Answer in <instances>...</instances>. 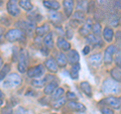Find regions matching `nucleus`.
<instances>
[{"label": "nucleus", "mask_w": 121, "mask_h": 114, "mask_svg": "<svg viewBox=\"0 0 121 114\" xmlns=\"http://www.w3.org/2000/svg\"><path fill=\"white\" fill-rule=\"evenodd\" d=\"M43 4L45 8L51 9V10H55V11H58L60 8V4L56 1V0H43Z\"/></svg>", "instance_id": "obj_17"}, {"label": "nucleus", "mask_w": 121, "mask_h": 114, "mask_svg": "<svg viewBox=\"0 0 121 114\" xmlns=\"http://www.w3.org/2000/svg\"><path fill=\"white\" fill-rule=\"evenodd\" d=\"M114 60H115V63H116V65H117V67L121 69V54L117 55V57H116Z\"/></svg>", "instance_id": "obj_44"}, {"label": "nucleus", "mask_w": 121, "mask_h": 114, "mask_svg": "<svg viewBox=\"0 0 121 114\" xmlns=\"http://www.w3.org/2000/svg\"><path fill=\"white\" fill-rule=\"evenodd\" d=\"M118 53V48L115 44H110L106 48V50L104 52V56H103V61L106 65H110L113 60H114V56L115 54Z\"/></svg>", "instance_id": "obj_5"}, {"label": "nucleus", "mask_w": 121, "mask_h": 114, "mask_svg": "<svg viewBox=\"0 0 121 114\" xmlns=\"http://www.w3.org/2000/svg\"><path fill=\"white\" fill-rule=\"evenodd\" d=\"M50 30H51L50 24H48V23H44L43 25L37 26L35 32V35L37 36H45L48 33H50Z\"/></svg>", "instance_id": "obj_16"}, {"label": "nucleus", "mask_w": 121, "mask_h": 114, "mask_svg": "<svg viewBox=\"0 0 121 114\" xmlns=\"http://www.w3.org/2000/svg\"><path fill=\"white\" fill-rule=\"evenodd\" d=\"M48 17H50V20L54 23L56 26L60 25L63 21V17H62V14L59 13L58 11H55V10H51L48 12Z\"/></svg>", "instance_id": "obj_12"}, {"label": "nucleus", "mask_w": 121, "mask_h": 114, "mask_svg": "<svg viewBox=\"0 0 121 114\" xmlns=\"http://www.w3.org/2000/svg\"><path fill=\"white\" fill-rule=\"evenodd\" d=\"M92 27H93V23H91L90 21L85 22V23L80 27V29H79V33H80L82 36L87 37L89 35H91V32H92Z\"/></svg>", "instance_id": "obj_15"}, {"label": "nucleus", "mask_w": 121, "mask_h": 114, "mask_svg": "<svg viewBox=\"0 0 121 114\" xmlns=\"http://www.w3.org/2000/svg\"><path fill=\"white\" fill-rule=\"evenodd\" d=\"M109 24L112 26H118L119 24V17L117 16L116 13H112L109 16Z\"/></svg>", "instance_id": "obj_35"}, {"label": "nucleus", "mask_w": 121, "mask_h": 114, "mask_svg": "<svg viewBox=\"0 0 121 114\" xmlns=\"http://www.w3.org/2000/svg\"><path fill=\"white\" fill-rule=\"evenodd\" d=\"M64 94H65V89H64L63 87H58V88L54 91V93L52 94V100L60 99V98H62L64 96Z\"/></svg>", "instance_id": "obj_29"}, {"label": "nucleus", "mask_w": 121, "mask_h": 114, "mask_svg": "<svg viewBox=\"0 0 121 114\" xmlns=\"http://www.w3.org/2000/svg\"><path fill=\"white\" fill-rule=\"evenodd\" d=\"M80 64H75V65H72V68L70 70V77L73 79V80H77L79 78V72H80Z\"/></svg>", "instance_id": "obj_27"}, {"label": "nucleus", "mask_w": 121, "mask_h": 114, "mask_svg": "<svg viewBox=\"0 0 121 114\" xmlns=\"http://www.w3.org/2000/svg\"><path fill=\"white\" fill-rule=\"evenodd\" d=\"M110 76L113 80H115L116 82L121 83V69L118 67H115L110 70Z\"/></svg>", "instance_id": "obj_26"}, {"label": "nucleus", "mask_w": 121, "mask_h": 114, "mask_svg": "<svg viewBox=\"0 0 121 114\" xmlns=\"http://www.w3.org/2000/svg\"><path fill=\"white\" fill-rule=\"evenodd\" d=\"M92 32L93 35H95L97 36H100L101 33L103 32V30H102V26L99 22H96V23L93 24V27H92Z\"/></svg>", "instance_id": "obj_33"}, {"label": "nucleus", "mask_w": 121, "mask_h": 114, "mask_svg": "<svg viewBox=\"0 0 121 114\" xmlns=\"http://www.w3.org/2000/svg\"><path fill=\"white\" fill-rule=\"evenodd\" d=\"M13 61H17V58H19V53H18L17 48H13V55H12Z\"/></svg>", "instance_id": "obj_42"}, {"label": "nucleus", "mask_w": 121, "mask_h": 114, "mask_svg": "<svg viewBox=\"0 0 121 114\" xmlns=\"http://www.w3.org/2000/svg\"><path fill=\"white\" fill-rule=\"evenodd\" d=\"M6 10L11 16H18L20 14V6L18 0H8L6 4Z\"/></svg>", "instance_id": "obj_7"}, {"label": "nucleus", "mask_w": 121, "mask_h": 114, "mask_svg": "<svg viewBox=\"0 0 121 114\" xmlns=\"http://www.w3.org/2000/svg\"><path fill=\"white\" fill-rule=\"evenodd\" d=\"M18 3H19V6L25 11H31L33 9L31 0H18Z\"/></svg>", "instance_id": "obj_28"}, {"label": "nucleus", "mask_w": 121, "mask_h": 114, "mask_svg": "<svg viewBox=\"0 0 121 114\" xmlns=\"http://www.w3.org/2000/svg\"><path fill=\"white\" fill-rule=\"evenodd\" d=\"M3 97H4V94H3V92L0 90V98H3Z\"/></svg>", "instance_id": "obj_49"}, {"label": "nucleus", "mask_w": 121, "mask_h": 114, "mask_svg": "<svg viewBox=\"0 0 121 114\" xmlns=\"http://www.w3.org/2000/svg\"><path fill=\"white\" fill-rule=\"evenodd\" d=\"M43 44L48 48V50H52V48H54L55 44H54V35H52V32L48 33L45 36H43Z\"/></svg>", "instance_id": "obj_23"}, {"label": "nucleus", "mask_w": 121, "mask_h": 114, "mask_svg": "<svg viewBox=\"0 0 121 114\" xmlns=\"http://www.w3.org/2000/svg\"><path fill=\"white\" fill-rule=\"evenodd\" d=\"M102 35H103V37L106 41L111 43L113 40V39H114V30H113L110 26H106V27L103 29Z\"/></svg>", "instance_id": "obj_21"}, {"label": "nucleus", "mask_w": 121, "mask_h": 114, "mask_svg": "<svg viewBox=\"0 0 121 114\" xmlns=\"http://www.w3.org/2000/svg\"><path fill=\"white\" fill-rule=\"evenodd\" d=\"M3 33H4V30H3V28L1 27V26H0V41H1V39H2Z\"/></svg>", "instance_id": "obj_47"}, {"label": "nucleus", "mask_w": 121, "mask_h": 114, "mask_svg": "<svg viewBox=\"0 0 121 114\" xmlns=\"http://www.w3.org/2000/svg\"><path fill=\"white\" fill-rule=\"evenodd\" d=\"M2 105H3V99L2 98H0V107H1Z\"/></svg>", "instance_id": "obj_50"}, {"label": "nucleus", "mask_w": 121, "mask_h": 114, "mask_svg": "<svg viewBox=\"0 0 121 114\" xmlns=\"http://www.w3.org/2000/svg\"><path fill=\"white\" fill-rule=\"evenodd\" d=\"M51 114H56V113H51Z\"/></svg>", "instance_id": "obj_51"}, {"label": "nucleus", "mask_w": 121, "mask_h": 114, "mask_svg": "<svg viewBox=\"0 0 121 114\" xmlns=\"http://www.w3.org/2000/svg\"><path fill=\"white\" fill-rule=\"evenodd\" d=\"M90 51H91L90 45H86V47H84V48H83V54H84V55H88L90 53Z\"/></svg>", "instance_id": "obj_46"}, {"label": "nucleus", "mask_w": 121, "mask_h": 114, "mask_svg": "<svg viewBox=\"0 0 121 114\" xmlns=\"http://www.w3.org/2000/svg\"><path fill=\"white\" fill-rule=\"evenodd\" d=\"M66 103H67V99L66 98H64V97H62V98H60V99H56V100L52 101V107L54 109H60V108H62Z\"/></svg>", "instance_id": "obj_31"}, {"label": "nucleus", "mask_w": 121, "mask_h": 114, "mask_svg": "<svg viewBox=\"0 0 121 114\" xmlns=\"http://www.w3.org/2000/svg\"><path fill=\"white\" fill-rule=\"evenodd\" d=\"M80 89L82 90V92L84 93L86 96H88L89 98H91V97L93 96V90H92V87H91L89 82H87V81L81 82Z\"/></svg>", "instance_id": "obj_19"}, {"label": "nucleus", "mask_w": 121, "mask_h": 114, "mask_svg": "<svg viewBox=\"0 0 121 114\" xmlns=\"http://www.w3.org/2000/svg\"><path fill=\"white\" fill-rule=\"evenodd\" d=\"M73 19L78 21V22H84L86 20V15H85V12L83 11H80V10H77L75 13H73Z\"/></svg>", "instance_id": "obj_30"}, {"label": "nucleus", "mask_w": 121, "mask_h": 114, "mask_svg": "<svg viewBox=\"0 0 121 114\" xmlns=\"http://www.w3.org/2000/svg\"><path fill=\"white\" fill-rule=\"evenodd\" d=\"M67 99H69V101H78V97L75 93L69 91V92L67 93Z\"/></svg>", "instance_id": "obj_36"}, {"label": "nucleus", "mask_w": 121, "mask_h": 114, "mask_svg": "<svg viewBox=\"0 0 121 114\" xmlns=\"http://www.w3.org/2000/svg\"><path fill=\"white\" fill-rule=\"evenodd\" d=\"M82 114H83V113H82Z\"/></svg>", "instance_id": "obj_52"}, {"label": "nucleus", "mask_w": 121, "mask_h": 114, "mask_svg": "<svg viewBox=\"0 0 121 114\" xmlns=\"http://www.w3.org/2000/svg\"><path fill=\"white\" fill-rule=\"evenodd\" d=\"M95 3H94V1H90L88 2V7H87V11H88L89 13H93L95 12Z\"/></svg>", "instance_id": "obj_38"}, {"label": "nucleus", "mask_w": 121, "mask_h": 114, "mask_svg": "<svg viewBox=\"0 0 121 114\" xmlns=\"http://www.w3.org/2000/svg\"><path fill=\"white\" fill-rule=\"evenodd\" d=\"M67 58H68V62L71 65H75V64H79L80 55L76 50H70L67 54Z\"/></svg>", "instance_id": "obj_14"}, {"label": "nucleus", "mask_w": 121, "mask_h": 114, "mask_svg": "<svg viewBox=\"0 0 121 114\" xmlns=\"http://www.w3.org/2000/svg\"><path fill=\"white\" fill-rule=\"evenodd\" d=\"M56 45L60 50H62L63 52H69L71 50V44L70 41H68L65 37L59 36L56 39Z\"/></svg>", "instance_id": "obj_13"}, {"label": "nucleus", "mask_w": 121, "mask_h": 114, "mask_svg": "<svg viewBox=\"0 0 121 114\" xmlns=\"http://www.w3.org/2000/svg\"><path fill=\"white\" fill-rule=\"evenodd\" d=\"M88 7V2L86 0H77V9L85 12Z\"/></svg>", "instance_id": "obj_34"}, {"label": "nucleus", "mask_w": 121, "mask_h": 114, "mask_svg": "<svg viewBox=\"0 0 121 114\" xmlns=\"http://www.w3.org/2000/svg\"><path fill=\"white\" fill-rule=\"evenodd\" d=\"M63 7L67 17H71L74 13L75 0H63Z\"/></svg>", "instance_id": "obj_9"}, {"label": "nucleus", "mask_w": 121, "mask_h": 114, "mask_svg": "<svg viewBox=\"0 0 121 114\" xmlns=\"http://www.w3.org/2000/svg\"><path fill=\"white\" fill-rule=\"evenodd\" d=\"M112 4H113L114 9H116V10H120L121 9V0H113Z\"/></svg>", "instance_id": "obj_40"}, {"label": "nucleus", "mask_w": 121, "mask_h": 114, "mask_svg": "<svg viewBox=\"0 0 121 114\" xmlns=\"http://www.w3.org/2000/svg\"><path fill=\"white\" fill-rule=\"evenodd\" d=\"M44 67H45V69H48L51 73H56L59 70L58 63H56L55 58H48V59L45 60Z\"/></svg>", "instance_id": "obj_11"}, {"label": "nucleus", "mask_w": 121, "mask_h": 114, "mask_svg": "<svg viewBox=\"0 0 121 114\" xmlns=\"http://www.w3.org/2000/svg\"><path fill=\"white\" fill-rule=\"evenodd\" d=\"M2 67H3V60H2L1 57H0V70H1Z\"/></svg>", "instance_id": "obj_48"}, {"label": "nucleus", "mask_w": 121, "mask_h": 114, "mask_svg": "<svg viewBox=\"0 0 121 114\" xmlns=\"http://www.w3.org/2000/svg\"><path fill=\"white\" fill-rule=\"evenodd\" d=\"M102 92L109 95H116L121 91V86L118 82H116L113 79H105L102 83Z\"/></svg>", "instance_id": "obj_1"}, {"label": "nucleus", "mask_w": 121, "mask_h": 114, "mask_svg": "<svg viewBox=\"0 0 121 114\" xmlns=\"http://www.w3.org/2000/svg\"><path fill=\"white\" fill-rule=\"evenodd\" d=\"M14 114H28V111L26 110L24 107H22V106H19V107H17V109L15 110Z\"/></svg>", "instance_id": "obj_39"}, {"label": "nucleus", "mask_w": 121, "mask_h": 114, "mask_svg": "<svg viewBox=\"0 0 121 114\" xmlns=\"http://www.w3.org/2000/svg\"><path fill=\"white\" fill-rule=\"evenodd\" d=\"M105 103L112 109H119L121 107V98L111 95V96L105 98Z\"/></svg>", "instance_id": "obj_8"}, {"label": "nucleus", "mask_w": 121, "mask_h": 114, "mask_svg": "<svg viewBox=\"0 0 121 114\" xmlns=\"http://www.w3.org/2000/svg\"><path fill=\"white\" fill-rule=\"evenodd\" d=\"M68 108L74 112H79V113H83L86 111V106L84 104L80 103L78 101H69L68 103Z\"/></svg>", "instance_id": "obj_10"}, {"label": "nucleus", "mask_w": 121, "mask_h": 114, "mask_svg": "<svg viewBox=\"0 0 121 114\" xmlns=\"http://www.w3.org/2000/svg\"><path fill=\"white\" fill-rule=\"evenodd\" d=\"M22 82L21 77L16 73H10L4 80L3 86L5 88H15V87L20 86Z\"/></svg>", "instance_id": "obj_3"}, {"label": "nucleus", "mask_w": 121, "mask_h": 114, "mask_svg": "<svg viewBox=\"0 0 121 114\" xmlns=\"http://www.w3.org/2000/svg\"><path fill=\"white\" fill-rule=\"evenodd\" d=\"M102 62H103V56H102L100 53H96V54L92 55L89 58V63L92 65V66L98 67Z\"/></svg>", "instance_id": "obj_20"}, {"label": "nucleus", "mask_w": 121, "mask_h": 114, "mask_svg": "<svg viewBox=\"0 0 121 114\" xmlns=\"http://www.w3.org/2000/svg\"><path fill=\"white\" fill-rule=\"evenodd\" d=\"M59 87V84L58 82L56 81H51L50 83H48V85L44 86V89H43V93L45 95H52V93H54V91Z\"/></svg>", "instance_id": "obj_22"}, {"label": "nucleus", "mask_w": 121, "mask_h": 114, "mask_svg": "<svg viewBox=\"0 0 121 114\" xmlns=\"http://www.w3.org/2000/svg\"><path fill=\"white\" fill-rule=\"evenodd\" d=\"M2 113H3V114H12V113H13V110H12V108H11V107L7 106V107L3 108Z\"/></svg>", "instance_id": "obj_43"}, {"label": "nucleus", "mask_w": 121, "mask_h": 114, "mask_svg": "<svg viewBox=\"0 0 121 114\" xmlns=\"http://www.w3.org/2000/svg\"><path fill=\"white\" fill-rule=\"evenodd\" d=\"M45 83H47V79L45 78H36L31 80V85L35 87V88H41V87L44 86Z\"/></svg>", "instance_id": "obj_32"}, {"label": "nucleus", "mask_w": 121, "mask_h": 114, "mask_svg": "<svg viewBox=\"0 0 121 114\" xmlns=\"http://www.w3.org/2000/svg\"><path fill=\"white\" fill-rule=\"evenodd\" d=\"M17 69L21 74L26 73L28 70V62H27V54L25 51L19 52V58H18Z\"/></svg>", "instance_id": "obj_6"}, {"label": "nucleus", "mask_w": 121, "mask_h": 114, "mask_svg": "<svg viewBox=\"0 0 121 114\" xmlns=\"http://www.w3.org/2000/svg\"><path fill=\"white\" fill-rule=\"evenodd\" d=\"M101 39H100V37L99 36H97L95 35H93V33H91V35H89L88 36L86 37V43L89 44H92V45H102L101 44Z\"/></svg>", "instance_id": "obj_24"}, {"label": "nucleus", "mask_w": 121, "mask_h": 114, "mask_svg": "<svg viewBox=\"0 0 121 114\" xmlns=\"http://www.w3.org/2000/svg\"><path fill=\"white\" fill-rule=\"evenodd\" d=\"M108 0H97V3L99 5H101V6H106L108 4Z\"/></svg>", "instance_id": "obj_45"}, {"label": "nucleus", "mask_w": 121, "mask_h": 114, "mask_svg": "<svg viewBox=\"0 0 121 114\" xmlns=\"http://www.w3.org/2000/svg\"><path fill=\"white\" fill-rule=\"evenodd\" d=\"M10 70H11V66L9 64H4L3 65V67L1 68V70H0V82L4 81L5 78L9 75Z\"/></svg>", "instance_id": "obj_25"}, {"label": "nucleus", "mask_w": 121, "mask_h": 114, "mask_svg": "<svg viewBox=\"0 0 121 114\" xmlns=\"http://www.w3.org/2000/svg\"><path fill=\"white\" fill-rule=\"evenodd\" d=\"M5 39L8 40L9 43L24 40L25 33L23 30H21L20 28H12V29H9L8 31L5 33Z\"/></svg>", "instance_id": "obj_2"}, {"label": "nucleus", "mask_w": 121, "mask_h": 114, "mask_svg": "<svg viewBox=\"0 0 121 114\" xmlns=\"http://www.w3.org/2000/svg\"><path fill=\"white\" fill-rule=\"evenodd\" d=\"M56 61L58 63V66L60 68H65L68 65V58L67 55H65L63 52H59L56 55Z\"/></svg>", "instance_id": "obj_18"}, {"label": "nucleus", "mask_w": 121, "mask_h": 114, "mask_svg": "<svg viewBox=\"0 0 121 114\" xmlns=\"http://www.w3.org/2000/svg\"><path fill=\"white\" fill-rule=\"evenodd\" d=\"M44 74H45V67L43 64H39V65H37V66L29 68V69L27 70V72H26L27 77L32 78V79L41 78Z\"/></svg>", "instance_id": "obj_4"}, {"label": "nucleus", "mask_w": 121, "mask_h": 114, "mask_svg": "<svg viewBox=\"0 0 121 114\" xmlns=\"http://www.w3.org/2000/svg\"><path fill=\"white\" fill-rule=\"evenodd\" d=\"M66 35H67V37L69 39H71L72 37H73V30L71 29L70 25H69V27H67V29H66Z\"/></svg>", "instance_id": "obj_41"}, {"label": "nucleus", "mask_w": 121, "mask_h": 114, "mask_svg": "<svg viewBox=\"0 0 121 114\" xmlns=\"http://www.w3.org/2000/svg\"><path fill=\"white\" fill-rule=\"evenodd\" d=\"M101 113L102 114H114V110L111 107H102L101 108Z\"/></svg>", "instance_id": "obj_37"}]
</instances>
